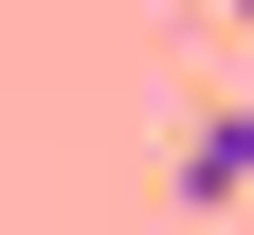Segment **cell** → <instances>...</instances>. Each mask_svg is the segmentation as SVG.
Instances as JSON below:
<instances>
[{"label": "cell", "mask_w": 254, "mask_h": 235, "mask_svg": "<svg viewBox=\"0 0 254 235\" xmlns=\"http://www.w3.org/2000/svg\"><path fill=\"white\" fill-rule=\"evenodd\" d=\"M164 199H182V217H218V199H254V109H200V127H182Z\"/></svg>", "instance_id": "cell-1"}, {"label": "cell", "mask_w": 254, "mask_h": 235, "mask_svg": "<svg viewBox=\"0 0 254 235\" xmlns=\"http://www.w3.org/2000/svg\"><path fill=\"white\" fill-rule=\"evenodd\" d=\"M236 37H254V0H236Z\"/></svg>", "instance_id": "cell-2"}]
</instances>
